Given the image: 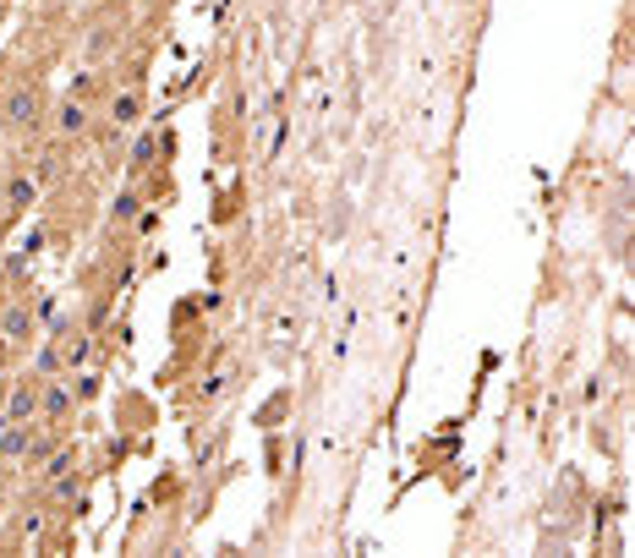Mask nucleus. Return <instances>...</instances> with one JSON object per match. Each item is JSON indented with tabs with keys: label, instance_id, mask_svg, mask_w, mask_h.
<instances>
[{
	"label": "nucleus",
	"instance_id": "nucleus-8",
	"mask_svg": "<svg viewBox=\"0 0 635 558\" xmlns=\"http://www.w3.org/2000/svg\"><path fill=\"white\" fill-rule=\"evenodd\" d=\"M11 17V0H0V22H6Z\"/></svg>",
	"mask_w": 635,
	"mask_h": 558
},
{
	"label": "nucleus",
	"instance_id": "nucleus-3",
	"mask_svg": "<svg viewBox=\"0 0 635 558\" xmlns=\"http://www.w3.org/2000/svg\"><path fill=\"white\" fill-rule=\"evenodd\" d=\"M137 115H143V99H137V93H115V104H110V121H115V126H132Z\"/></svg>",
	"mask_w": 635,
	"mask_h": 558
},
{
	"label": "nucleus",
	"instance_id": "nucleus-2",
	"mask_svg": "<svg viewBox=\"0 0 635 558\" xmlns=\"http://www.w3.org/2000/svg\"><path fill=\"white\" fill-rule=\"evenodd\" d=\"M33 405H39V383H22V389L6 400V416H11V422H28Z\"/></svg>",
	"mask_w": 635,
	"mask_h": 558
},
{
	"label": "nucleus",
	"instance_id": "nucleus-5",
	"mask_svg": "<svg viewBox=\"0 0 635 558\" xmlns=\"http://www.w3.org/2000/svg\"><path fill=\"white\" fill-rule=\"evenodd\" d=\"M28 444H33V433H28V427H11V433L0 438V455H6V460H17V455H28Z\"/></svg>",
	"mask_w": 635,
	"mask_h": 558
},
{
	"label": "nucleus",
	"instance_id": "nucleus-1",
	"mask_svg": "<svg viewBox=\"0 0 635 558\" xmlns=\"http://www.w3.org/2000/svg\"><path fill=\"white\" fill-rule=\"evenodd\" d=\"M39 110H44V93L33 83H22L17 93H6V104H0V115H6L11 132H17V126H33V121H39Z\"/></svg>",
	"mask_w": 635,
	"mask_h": 558
},
{
	"label": "nucleus",
	"instance_id": "nucleus-4",
	"mask_svg": "<svg viewBox=\"0 0 635 558\" xmlns=\"http://www.w3.org/2000/svg\"><path fill=\"white\" fill-rule=\"evenodd\" d=\"M55 121H61V137H77V132H83V126H88V110H83V104H77V99H66Z\"/></svg>",
	"mask_w": 635,
	"mask_h": 558
},
{
	"label": "nucleus",
	"instance_id": "nucleus-6",
	"mask_svg": "<svg viewBox=\"0 0 635 558\" xmlns=\"http://www.w3.org/2000/svg\"><path fill=\"white\" fill-rule=\"evenodd\" d=\"M39 400H44V411H50V416H66V405H72V394H66V389H44Z\"/></svg>",
	"mask_w": 635,
	"mask_h": 558
},
{
	"label": "nucleus",
	"instance_id": "nucleus-7",
	"mask_svg": "<svg viewBox=\"0 0 635 558\" xmlns=\"http://www.w3.org/2000/svg\"><path fill=\"white\" fill-rule=\"evenodd\" d=\"M28 197H33V186H28V181H11V203L22 208V203H28Z\"/></svg>",
	"mask_w": 635,
	"mask_h": 558
}]
</instances>
